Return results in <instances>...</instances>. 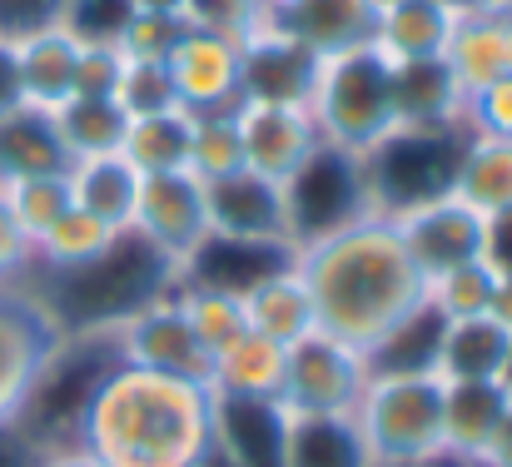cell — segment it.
I'll return each instance as SVG.
<instances>
[{
	"instance_id": "6da1fadb",
	"label": "cell",
	"mask_w": 512,
	"mask_h": 467,
	"mask_svg": "<svg viewBox=\"0 0 512 467\" xmlns=\"http://www.w3.org/2000/svg\"><path fill=\"white\" fill-rule=\"evenodd\" d=\"M294 269L309 284L319 328L358 353H373L398 323L428 304V284L383 209L299 244Z\"/></svg>"
},
{
	"instance_id": "7a4b0ae2",
	"label": "cell",
	"mask_w": 512,
	"mask_h": 467,
	"mask_svg": "<svg viewBox=\"0 0 512 467\" xmlns=\"http://www.w3.org/2000/svg\"><path fill=\"white\" fill-rule=\"evenodd\" d=\"M75 443L105 467H204L214 453V388L115 358L80 413Z\"/></svg>"
},
{
	"instance_id": "3957f363",
	"label": "cell",
	"mask_w": 512,
	"mask_h": 467,
	"mask_svg": "<svg viewBox=\"0 0 512 467\" xmlns=\"http://www.w3.org/2000/svg\"><path fill=\"white\" fill-rule=\"evenodd\" d=\"M50 274L55 279H25V284L55 313L60 333H110L115 323L165 299L179 284V269L130 229L100 259L80 269H50Z\"/></svg>"
},
{
	"instance_id": "277c9868",
	"label": "cell",
	"mask_w": 512,
	"mask_h": 467,
	"mask_svg": "<svg viewBox=\"0 0 512 467\" xmlns=\"http://www.w3.org/2000/svg\"><path fill=\"white\" fill-rule=\"evenodd\" d=\"M309 115L324 145L358 159L373 155L398 130V70L373 45L324 55L309 90Z\"/></svg>"
},
{
	"instance_id": "5b68a950",
	"label": "cell",
	"mask_w": 512,
	"mask_h": 467,
	"mask_svg": "<svg viewBox=\"0 0 512 467\" xmlns=\"http://www.w3.org/2000/svg\"><path fill=\"white\" fill-rule=\"evenodd\" d=\"M353 423L368 443L373 467L443 458V378L433 368L373 373L353 408Z\"/></svg>"
},
{
	"instance_id": "8992f818",
	"label": "cell",
	"mask_w": 512,
	"mask_h": 467,
	"mask_svg": "<svg viewBox=\"0 0 512 467\" xmlns=\"http://www.w3.org/2000/svg\"><path fill=\"white\" fill-rule=\"evenodd\" d=\"M284 204H289V234H294V249L319 239V234H334L343 224L373 214V194H368V174H363V159L343 155L334 145H319L314 159L284 179Z\"/></svg>"
},
{
	"instance_id": "52a82bcc",
	"label": "cell",
	"mask_w": 512,
	"mask_h": 467,
	"mask_svg": "<svg viewBox=\"0 0 512 467\" xmlns=\"http://www.w3.org/2000/svg\"><path fill=\"white\" fill-rule=\"evenodd\" d=\"M368 378H373L368 353H358L353 343L314 328L299 343H289L279 403L289 413H353Z\"/></svg>"
},
{
	"instance_id": "ba28073f",
	"label": "cell",
	"mask_w": 512,
	"mask_h": 467,
	"mask_svg": "<svg viewBox=\"0 0 512 467\" xmlns=\"http://www.w3.org/2000/svg\"><path fill=\"white\" fill-rule=\"evenodd\" d=\"M60 323L30 284L0 289V423H15L35 378L60 348Z\"/></svg>"
},
{
	"instance_id": "9c48e42d",
	"label": "cell",
	"mask_w": 512,
	"mask_h": 467,
	"mask_svg": "<svg viewBox=\"0 0 512 467\" xmlns=\"http://www.w3.org/2000/svg\"><path fill=\"white\" fill-rule=\"evenodd\" d=\"M413 269L423 274V284H433L438 274L458 269V264H473L483 259V214H473L458 194H433V199H418V204H403L388 214Z\"/></svg>"
},
{
	"instance_id": "30bf717a",
	"label": "cell",
	"mask_w": 512,
	"mask_h": 467,
	"mask_svg": "<svg viewBox=\"0 0 512 467\" xmlns=\"http://www.w3.org/2000/svg\"><path fill=\"white\" fill-rule=\"evenodd\" d=\"M130 234H140L155 254H165L174 269H184L189 254L209 239L204 179H194L189 169H179V174H145L135 214H130Z\"/></svg>"
},
{
	"instance_id": "8fae6325",
	"label": "cell",
	"mask_w": 512,
	"mask_h": 467,
	"mask_svg": "<svg viewBox=\"0 0 512 467\" xmlns=\"http://www.w3.org/2000/svg\"><path fill=\"white\" fill-rule=\"evenodd\" d=\"M234 120H239V140H244V169L279 179V184L289 174H299L324 145L319 125L309 115V100H239Z\"/></svg>"
},
{
	"instance_id": "7c38bea8",
	"label": "cell",
	"mask_w": 512,
	"mask_h": 467,
	"mask_svg": "<svg viewBox=\"0 0 512 467\" xmlns=\"http://www.w3.org/2000/svg\"><path fill=\"white\" fill-rule=\"evenodd\" d=\"M110 343H115V358L120 363H135V368H155V373H174V378H194V383H209V353L204 343L194 338V328L184 323V313L170 294L145 304L140 313H130L125 323L110 328Z\"/></svg>"
},
{
	"instance_id": "4fadbf2b",
	"label": "cell",
	"mask_w": 512,
	"mask_h": 467,
	"mask_svg": "<svg viewBox=\"0 0 512 467\" xmlns=\"http://www.w3.org/2000/svg\"><path fill=\"white\" fill-rule=\"evenodd\" d=\"M204 209H209V234H219V239L294 249L289 204H284L279 179H264L254 169H234V174L204 184Z\"/></svg>"
},
{
	"instance_id": "5bb4252c",
	"label": "cell",
	"mask_w": 512,
	"mask_h": 467,
	"mask_svg": "<svg viewBox=\"0 0 512 467\" xmlns=\"http://www.w3.org/2000/svg\"><path fill=\"white\" fill-rule=\"evenodd\" d=\"M174 80V95L189 115H209V110H234L244 100V50L229 35L214 30H184L179 45L165 60Z\"/></svg>"
},
{
	"instance_id": "9a60e30c",
	"label": "cell",
	"mask_w": 512,
	"mask_h": 467,
	"mask_svg": "<svg viewBox=\"0 0 512 467\" xmlns=\"http://www.w3.org/2000/svg\"><path fill=\"white\" fill-rule=\"evenodd\" d=\"M443 70H448V85L458 90V105H463V95L512 75V0L458 10Z\"/></svg>"
},
{
	"instance_id": "2e32d148",
	"label": "cell",
	"mask_w": 512,
	"mask_h": 467,
	"mask_svg": "<svg viewBox=\"0 0 512 467\" xmlns=\"http://www.w3.org/2000/svg\"><path fill=\"white\" fill-rule=\"evenodd\" d=\"M239 50H244V100H309L319 55L304 50L274 15Z\"/></svg>"
},
{
	"instance_id": "e0dca14e",
	"label": "cell",
	"mask_w": 512,
	"mask_h": 467,
	"mask_svg": "<svg viewBox=\"0 0 512 467\" xmlns=\"http://www.w3.org/2000/svg\"><path fill=\"white\" fill-rule=\"evenodd\" d=\"M458 10L448 0H383L373 50L403 70V65H443L448 40H453Z\"/></svg>"
},
{
	"instance_id": "ac0fdd59",
	"label": "cell",
	"mask_w": 512,
	"mask_h": 467,
	"mask_svg": "<svg viewBox=\"0 0 512 467\" xmlns=\"http://www.w3.org/2000/svg\"><path fill=\"white\" fill-rule=\"evenodd\" d=\"M214 453L229 467H284V403L214 393Z\"/></svg>"
},
{
	"instance_id": "d6986e66",
	"label": "cell",
	"mask_w": 512,
	"mask_h": 467,
	"mask_svg": "<svg viewBox=\"0 0 512 467\" xmlns=\"http://www.w3.org/2000/svg\"><path fill=\"white\" fill-rule=\"evenodd\" d=\"M378 10H383V0H289V5H274V20L304 50H314L324 60V55L373 45Z\"/></svg>"
},
{
	"instance_id": "ffe728a7",
	"label": "cell",
	"mask_w": 512,
	"mask_h": 467,
	"mask_svg": "<svg viewBox=\"0 0 512 467\" xmlns=\"http://www.w3.org/2000/svg\"><path fill=\"white\" fill-rule=\"evenodd\" d=\"M10 50H15V75H20V100L25 105L60 110L75 95V75H80L85 45L65 25H45V30L15 40Z\"/></svg>"
},
{
	"instance_id": "44dd1931",
	"label": "cell",
	"mask_w": 512,
	"mask_h": 467,
	"mask_svg": "<svg viewBox=\"0 0 512 467\" xmlns=\"http://www.w3.org/2000/svg\"><path fill=\"white\" fill-rule=\"evenodd\" d=\"M512 363V328L493 313L483 318H443L433 373L443 383H473V378H503Z\"/></svg>"
},
{
	"instance_id": "7402d4cb",
	"label": "cell",
	"mask_w": 512,
	"mask_h": 467,
	"mask_svg": "<svg viewBox=\"0 0 512 467\" xmlns=\"http://www.w3.org/2000/svg\"><path fill=\"white\" fill-rule=\"evenodd\" d=\"M512 388L503 378H473V383H443V448L458 463H473L493 428L503 423Z\"/></svg>"
},
{
	"instance_id": "603a6c76",
	"label": "cell",
	"mask_w": 512,
	"mask_h": 467,
	"mask_svg": "<svg viewBox=\"0 0 512 467\" xmlns=\"http://www.w3.org/2000/svg\"><path fill=\"white\" fill-rule=\"evenodd\" d=\"M284 467H373L353 413H289L284 408Z\"/></svg>"
},
{
	"instance_id": "cb8c5ba5",
	"label": "cell",
	"mask_w": 512,
	"mask_h": 467,
	"mask_svg": "<svg viewBox=\"0 0 512 467\" xmlns=\"http://www.w3.org/2000/svg\"><path fill=\"white\" fill-rule=\"evenodd\" d=\"M239 299H244V318H249V328H254V333H264V338H274V343H284V348L319 328V318H314V299H309V284L299 279L294 259H289L284 269H274V274L254 279Z\"/></svg>"
},
{
	"instance_id": "d4e9b609",
	"label": "cell",
	"mask_w": 512,
	"mask_h": 467,
	"mask_svg": "<svg viewBox=\"0 0 512 467\" xmlns=\"http://www.w3.org/2000/svg\"><path fill=\"white\" fill-rule=\"evenodd\" d=\"M70 179V204L105 219L110 229H130V214H135V199H140V169L120 150L110 155H90V159H75L65 169Z\"/></svg>"
},
{
	"instance_id": "484cf974",
	"label": "cell",
	"mask_w": 512,
	"mask_h": 467,
	"mask_svg": "<svg viewBox=\"0 0 512 467\" xmlns=\"http://www.w3.org/2000/svg\"><path fill=\"white\" fill-rule=\"evenodd\" d=\"M284 358H289L284 343H274V338L249 328L224 353H214L209 388L229 393V398H279L284 393Z\"/></svg>"
},
{
	"instance_id": "4316f807",
	"label": "cell",
	"mask_w": 512,
	"mask_h": 467,
	"mask_svg": "<svg viewBox=\"0 0 512 467\" xmlns=\"http://www.w3.org/2000/svg\"><path fill=\"white\" fill-rule=\"evenodd\" d=\"M473 214H503L512 209V140H488V135H463V150L453 164V184Z\"/></svg>"
},
{
	"instance_id": "83f0119b",
	"label": "cell",
	"mask_w": 512,
	"mask_h": 467,
	"mask_svg": "<svg viewBox=\"0 0 512 467\" xmlns=\"http://www.w3.org/2000/svg\"><path fill=\"white\" fill-rule=\"evenodd\" d=\"M70 155L60 145V130L50 110L20 105L0 120V179H25V174H65Z\"/></svg>"
},
{
	"instance_id": "f1b7e54d",
	"label": "cell",
	"mask_w": 512,
	"mask_h": 467,
	"mask_svg": "<svg viewBox=\"0 0 512 467\" xmlns=\"http://www.w3.org/2000/svg\"><path fill=\"white\" fill-rule=\"evenodd\" d=\"M189 130H194L189 110L140 115V120L125 125L120 155L130 159L140 174H179V169H189Z\"/></svg>"
},
{
	"instance_id": "f546056e",
	"label": "cell",
	"mask_w": 512,
	"mask_h": 467,
	"mask_svg": "<svg viewBox=\"0 0 512 467\" xmlns=\"http://www.w3.org/2000/svg\"><path fill=\"white\" fill-rule=\"evenodd\" d=\"M50 120H55V130H60V145H65L70 164L120 150L125 125H130V115H125L115 100H90V95H70L60 110H50Z\"/></svg>"
},
{
	"instance_id": "4dcf8cb0",
	"label": "cell",
	"mask_w": 512,
	"mask_h": 467,
	"mask_svg": "<svg viewBox=\"0 0 512 467\" xmlns=\"http://www.w3.org/2000/svg\"><path fill=\"white\" fill-rule=\"evenodd\" d=\"M170 299L179 304L184 323L194 328V338L204 343V353H224L234 338L249 333V318H244V299L229 294V289H209V284H174Z\"/></svg>"
},
{
	"instance_id": "1f68e13d",
	"label": "cell",
	"mask_w": 512,
	"mask_h": 467,
	"mask_svg": "<svg viewBox=\"0 0 512 467\" xmlns=\"http://www.w3.org/2000/svg\"><path fill=\"white\" fill-rule=\"evenodd\" d=\"M125 229H110L105 219L85 214V209H65L35 244V269H80L90 259H100Z\"/></svg>"
},
{
	"instance_id": "d6a6232c",
	"label": "cell",
	"mask_w": 512,
	"mask_h": 467,
	"mask_svg": "<svg viewBox=\"0 0 512 467\" xmlns=\"http://www.w3.org/2000/svg\"><path fill=\"white\" fill-rule=\"evenodd\" d=\"M0 184H5L10 219L20 224V234L30 239V249L70 209V179L65 174H25V179H0Z\"/></svg>"
},
{
	"instance_id": "836d02e7",
	"label": "cell",
	"mask_w": 512,
	"mask_h": 467,
	"mask_svg": "<svg viewBox=\"0 0 512 467\" xmlns=\"http://www.w3.org/2000/svg\"><path fill=\"white\" fill-rule=\"evenodd\" d=\"M234 169H244V140H239L234 110L194 115V130H189V174L209 184V179H224Z\"/></svg>"
},
{
	"instance_id": "e575fe53",
	"label": "cell",
	"mask_w": 512,
	"mask_h": 467,
	"mask_svg": "<svg viewBox=\"0 0 512 467\" xmlns=\"http://www.w3.org/2000/svg\"><path fill=\"white\" fill-rule=\"evenodd\" d=\"M493 294H498V274L483 259L458 264L428 284V304L443 318H483V313H493Z\"/></svg>"
},
{
	"instance_id": "d590c367",
	"label": "cell",
	"mask_w": 512,
	"mask_h": 467,
	"mask_svg": "<svg viewBox=\"0 0 512 467\" xmlns=\"http://www.w3.org/2000/svg\"><path fill=\"white\" fill-rule=\"evenodd\" d=\"M115 105H120L130 120H140V115H165V110H184L179 95H174L170 70H165L160 60H125Z\"/></svg>"
},
{
	"instance_id": "8d00e7d4",
	"label": "cell",
	"mask_w": 512,
	"mask_h": 467,
	"mask_svg": "<svg viewBox=\"0 0 512 467\" xmlns=\"http://www.w3.org/2000/svg\"><path fill=\"white\" fill-rule=\"evenodd\" d=\"M274 15L269 0H189L184 5V20L194 30H214V35H229V40H249L264 20Z\"/></svg>"
},
{
	"instance_id": "74e56055",
	"label": "cell",
	"mask_w": 512,
	"mask_h": 467,
	"mask_svg": "<svg viewBox=\"0 0 512 467\" xmlns=\"http://www.w3.org/2000/svg\"><path fill=\"white\" fill-rule=\"evenodd\" d=\"M135 0H65L60 25L80 40V45H115L120 30L130 25Z\"/></svg>"
},
{
	"instance_id": "f35d334b",
	"label": "cell",
	"mask_w": 512,
	"mask_h": 467,
	"mask_svg": "<svg viewBox=\"0 0 512 467\" xmlns=\"http://www.w3.org/2000/svg\"><path fill=\"white\" fill-rule=\"evenodd\" d=\"M184 30H189V20H184V15H155V10H135V15H130V25L120 30L115 50H120L125 60H160V65H165Z\"/></svg>"
},
{
	"instance_id": "ab89813d",
	"label": "cell",
	"mask_w": 512,
	"mask_h": 467,
	"mask_svg": "<svg viewBox=\"0 0 512 467\" xmlns=\"http://www.w3.org/2000/svg\"><path fill=\"white\" fill-rule=\"evenodd\" d=\"M458 130L463 135H488V140H512V75L463 95Z\"/></svg>"
},
{
	"instance_id": "60d3db41",
	"label": "cell",
	"mask_w": 512,
	"mask_h": 467,
	"mask_svg": "<svg viewBox=\"0 0 512 467\" xmlns=\"http://www.w3.org/2000/svg\"><path fill=\"white\" fill-rule=\"evenodd\" d=\"M120 75H125V55H120L115 45H85V55H80V75H75V95L115 100Z\"/></svg>"
},
{
	"instance_id": "b9f144b4",
	"label": "cell",
	"mask_w": 512,
	"mask_h": 467,
	"mask_svg": "<svg viewBox=\"0 0 512 467\" xmlns=\"http://www.w3.org/2000/svg\"><path fill=\"white\" fill-rule=\"evenodd\" d=\"M30 274H35V249H30V239L20 234V224L10 219L5 184H0V289H5V284H25Z\"/></svg>"
},
{
	"instance_id": "7bdbcfd3",
	"label": "cell",
	"mask_w": 512,
	"mask_h": 467,
	"mask_svg": "<svg viewBox=\"0 0 512 467\" xmlns=\"http://www.w3.org/2000/svg\"><path fill=\"white\" fill-rule=\"evenodd\" d=\"M65 0H0V40H25L45 25H60Z\"/></svg>"
},
{
	"instance_id": "ee69618b",
	"label": "cell",
	"mask_w": 512,
	"mask_h": 467,
	"mask_svg": "<svg viewBox=\"0 0 512 467\" xmlns=\"http://www.w3.org/2000/svg\"><path fill=\"white\" fill-rule=\"evenodd\" d=\"M483 264L498 279H512V209L483 219Z\"/></svg>"
},
{
	"instance_id": "f6af8a7d",
	"label": "cell",
	"mask_w": 512,
	"mask_h": 467,
	"mask_svg": "<svg viewBox=\"0 0 512 467\" xmlns=\"http://www.w3.org/2000/svg\"><path fill=\"white\" fill-rule=\"evenodd\" d=\"M45 448L20 428V423H0V467H40Z\"/></svg>"
},
{
	"instance_id": "bcb514c9",
	"label": "cell",
	"mask_w": 512,
	"mask_h": 467,
	"mask_svg": "<svg viewBox=\"0 0 512 467\" xmlns=\"http://www.w3.org/2000/svg\"><path fill=\"white\" fill-rule=\"evenodd\" d=\"M473 463H478V467H512V403H508V413H503V423L493 428L488 448H483Z\"/></svg>"
},
{
	"instance_id": "7dc6e473",
	"label": "cell",
	"mask_w": 512,
	"mask_h": 467,
	"mask_svg": "<svg viewBox=\"0 0 512 467\" xmlns=\"http://www.w3.org/2000/svg\"><path fill=\"white\" fill-rule=\"evenodd\" d=\"M25 100H20V75H15V50H10V40H0V120L10 115V110H20Z\"/></svg>"
},
{
	"instance_id": "c3c4849f",
	"label": "cell",
	"mask_w": 512,
	"mask_h": 467,
	"mask_svg": "<svg viewBox=\"0 0 512 467\" xmlns=\"http://www.w3.org/2000/svg\"><path fill=\"white\" fill-rule=\"evenodd\" d=\"M40 467H105L90 448H80V443H65V448H50L45 458H40Z\"/></svg>"
},
{
	"instance_id": "681fc988",
	"label": "cell",
	"mask_w": 512,
	"mask_h": 467,
	"mask_svg": "<svg viewBox=\"0 0 512 467\" xmlns=\"http://www.w3.org/2000/svg\"><path fill=\"white\" fill-rule=\"evenodd\" d=\"M493 318L512 328V279H498V294H493Z\"/></svg>"
},
{
	"instance_id": "f907efd6",
	"label": "cell",
	"mask_w": 512,
	"mask_h": 467,
	"mask_svg": "<svg viewBox=\"0 0 512 467\" xmlns=\"http://www.w3.org/2000/svg\"><path fill=\"white\" fill-rule=\"evenodd\" d=\"M189 0H135V10H155V15H184Z\"/></svg>"
},
{
	"instance_id": "816d5d0a",
	"label": "cell",
	"mask_w": 512,
	"mask_h": 467,
	"mask_svg": "<svg viewBox=\"0 0 512 467\" xmlns=\"http://www.w3.org/2000/svg\"><path fill=\"white\" fill-rule=\"evenodd\" d=\"M383 467H468V463H458V458H428V463H383Z\"/></svg>"
},
{
	"instance_id": "f5cc1de1",
	"label": "cell",
	"mask_w": 512,
	"mask_h": 467,
	"mask_svg": "<svg viewBox=\"0 0 512 467\" xmlns=\"http://www.w3.org/2000/svg\"><path fill=\"white\" fill-rule=\"evenodd\" d=\"M204 467H229V463H224V458H219V453H209V463H204Z\"/></svg>"
},
{
	"instance_id": "db71d44e",
	"label": "cell",
	"mask_w": 512,
	"mask_h": 467,
	"mask_svg": "<svg viewBox=\"0 0 512 467\" xmlns=\"http://www.w3.org/2000/svg\"><path fill=\"white\" fill-rule=\"evenodd\" d=\"M269 5H289V0H269Z\"/></svg>"
},
{
	"instance_id": "11a10c76",
	"label": "cell",
	"mask_w": 512,
	"mask_h": 467,
	"mask_svg": "<svg viewBox=\"0 0 512 467\" xmlns=\"http://www.w3.org/2000/svg\"><path fill=\"white\" fill-rule=\"evenodd\" d=\"M468 467H478V463H468Z\"/></svg>"
}]
</instances>
